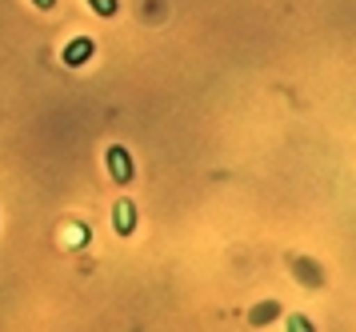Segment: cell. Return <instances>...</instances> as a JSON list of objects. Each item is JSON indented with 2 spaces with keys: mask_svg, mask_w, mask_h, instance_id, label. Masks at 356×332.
<instances>
[{
  "mask_svg": "<svg viewBox=\"0 0 356 332\" xmlns=\"http://www.w3.org/2000/svg\"><path fill=\"white\" fill-rule=\"evenodd\" d=\"M108 173H113L116 184H129L132 176H136V168H132V157H129V148H120V144H113V148H108Z\"/></svg>",
  "mask_w": 356,
  "mask_h": 332,
  "instance_id": "6da1fadb",
  "label": "cell"
},
{
  "mask_svg": "<svg viewBox=\"0 0 356 332\" xmlns=\"http://www.w3.org/2000/svg\"><path fill=\"white\" fill-rule=\"evenodd\" d=\"M92 52H97V45H92V36H76V40H68L65 52H60V61L68 64V68H81L84 61H92Z\"/></svg>",
  "mask_w": 356,
  "mask_h": 332,
  "instance_id": "7a4b0ae2",
  "label": "cell"
},
{
  "mask_svg": "<svg viewBox=\"0 0 356 332\" xmlns=\"http://www.w3.org/2000/svg\"><path fill=\"white\" fill-rule=\"evenodd\" d=\"M113 221H116V232H120V237H132V232H136V205H132V200H120V205L113 208Z\"/></svg>",
  "mask_w": 356,
  "mask_h": 332,
  "instance_id": "3957f363",
  "label": "cell"
},
{
  "mask_svg": "<svg viewBox=\"0 0 356 332\" xmlns=\"http://www.w3.org/2000/svg\"><path fill=\"white\" fill-rule=\"evenodd\" d=\"M97 16H116V0H88Z\"/></svg>",
  "mask_w": 356,
  "mask_h": 332,
  "instance_id": "277c9868",
  "label": "cell"
},
{
  "mask_svg": "<svg viewBox=\"0 0 356 332\" xmlns=\"http://www.w3.org/2000/svg\"><path fill=\"white\" fill-rule=\"evenodd\" d=\"M289 324H292V329H296V332H308V329H312V324H308V320H305V317H292V320H289Z\"/></svg>",
  "mask_w": 356,
  "mask_h": 332,
  "instance_id": "5b68a950",
  "label": "cell"
},
{
  "mask_svg": "<svg viewBox=\"0 0 356 332\" xmlns=\"http://www.w3.org/2000/svg\"><path fill=\"white\" fill-rule=\"evenodd\" d=\"M33 4H36V8H40V13H49V8H52V4H56V0H33Z\"/></svg>",
  "mask_w": 356,
  "mask_h": 332,
  "instance_id": "8992f818",
  "label": "cell"
}]
</instances>
